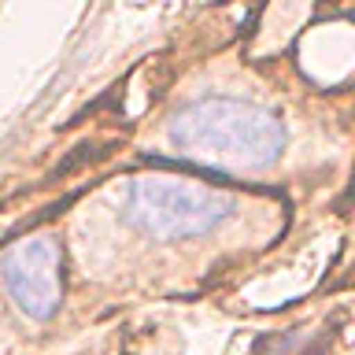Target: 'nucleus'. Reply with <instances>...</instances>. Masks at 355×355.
<instances>
[{
    "instance_id": "f257e3e1",
    "label": "nucleus",
    "mask_w": 355,
    "mask_h": 355,
    "mask_svg": "<svg viewBox=\"0 0 355 355\" xmlns=\"http://www.w3.org/2000/svg\"><path fill=\"white\" fill-rule=\"evenodd\" d=\"M166 144L207 171L259 174L285 152V126L270 107L237 96H200L166 122Z\"/></svg>"
},
{
    "instance_id": "f03ea898",
    "label": "nucleus",
    "mask_w": 355,
    "mask_h": 355,
    "mask_svg": "<svg viewBox=\"0 0 355 355\" xmlns=\"http://www.w3.org/2000/svg\"><path fill=\"white\" fill-rule=\"evenodd\" d=\"M237 215V196L226 189L178 174H137L122 196V218L155 241H185L215 233Z\"/></svg>"
},
{
    "instance_id": "7ed1b4c3",
    "label": "nucleus",
    "mask_w": 355,
    "mask_h": 355,
    "mask_svg": "<svg viewBox=\"0 0 355 355\" xmlns=\"http://www.w3.org/2000/svg\"><path fill=\"white\" fill-rule=\"evenodd\" d=\"M8 296L33 322H49L63 300V248L52 233L19 237L0 255Z\"/></svg>"
}]
</instances>
